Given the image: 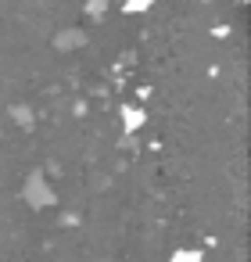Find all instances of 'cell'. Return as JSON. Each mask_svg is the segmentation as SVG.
Listing matches in <instances>:
<instances>
[{"label": "cell", "instance_id": "1", "mask_svg": "<svg viewBox=\"0 0 251 262\" xmlns=\"http://www.w3.org/2000/svg\"><path fill=\"white\" fill-rule=\"evenodd\" d=\"M22 201H26L29 208H47V205L54 201V190H51V183L43 180V172H33V176L26 180V187H22Z\"/></svg>", "mask_w": 251, "mask_h": 262}, {"label": "cell", "instance_id": "2", "mask_svg": "<svg viewBox=\"0 0 251 262\" xmlns=\"http://www.w3.org/2000/svg\"><path fill=\"white\" fill-rule=\"evenodd\" d=\"M169 262H204V255L197 248H179V251L169 255Z\"/></svg>", "mask_w": 251, "mask_h": 262}, {"label": "cell", "instance_id": "3", "mask_svg": "<svg viewBox=\"0 0 251 262\" xmlns=\"http://www.w3.org/2000/svg\"><path fill=\"white\" fill-rule=\"evenodd\" d=\"M151 0H126V11H147Z\"/></svg>", "mask_w": 251, "mask_h": 262}, {"label": "cell", "instance_id": "4", "mask_svg": "<svg viewBox=\"0 0 251 262\" xmlns=\"http://www.w3.org/2000/svg\"><path fill=\"white\" fill-rule=\"evenodd\" d=\"M240 4H247V0H240Z\"/></svg>", "mask_w": 251, "mask_h": 262}]
</instances>
